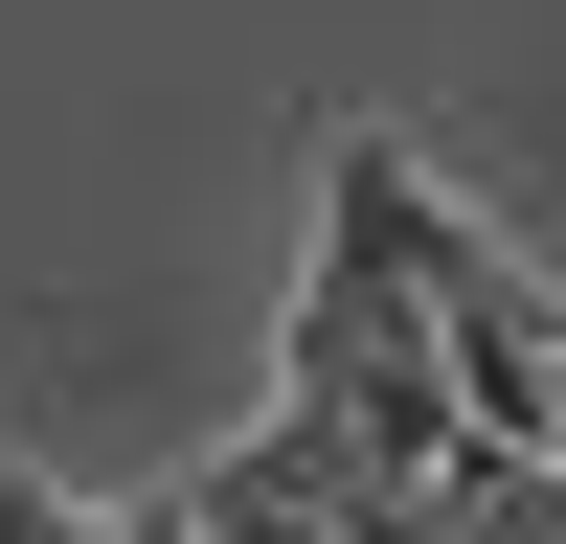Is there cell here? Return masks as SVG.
Here are the masks:
<instances>
[{"label":"cell","mask_w":566,"mask_h":544,"mask_svg":"<svg viewBox=\"0 0 566 544\" xmlns=\"http://www.w3.org/2000/svg\"><path fill=\"white\" fill-rule=\"evenodd\" d=\"M0 544H114L91 499H45V477H0Z\"/></svg>","instance_id":"cell-3"},{"label":"cell","mask_w":566,"mask_h":544,"mask_svg":"<svg viewBox=\"0 0 566 544\" xmlns=\"http://www.w3.org/2000/svg\"><path fill=\"white\" fill-rule=\"evenodd\" d=\"M272 386L295 408H340L363 453H386V477H476V408H453V341H431V272H408V136H317V272H295V363H272Z\"/></svg>","instance_id":"cell-1"},{"label":"cell","mask_w":566,"mask_h":544,"mask_svg":"<svg viewBox=\"0 0 566 544\" xmlns=\"http://www.w3.org/2000/svg\"><path fill=\"white\" fill-rule=\"evenodd\" d=\"M544 477H566V408H544Z\"/></svg>","instance_id":"cell-4"},{"label":"cell","mask_w":566,"mask_h":544,"mask_svg":"<svg viewBox=\"0 0 566 544\" xmlns=\"http://www.w3.org/2000/svg\"><path fill=\"white\" fill-rule=\"evenodd\" d=\"M408 272H431V341H453V408H476L499 453H544V408H566V295L522 250H499L476 205H431V159H408Z\"/></svg>","instance_id":"cell-2"}]
</instances>
